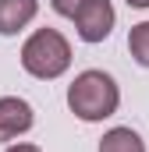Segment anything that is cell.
<instances>
[{
    "label": "cell",
    "instance_id": "obj_1",
    "mask_svg": "<svg viewBox=\"0 0 149 152\" xmlns=\"http://www.w3.org/2000/svg\"><path fill=\"white\" fill-rule=\"evenodd\" d=\"M68 106L78 120L96 124L117 113L121 106V88L107 71H82L68 88Z\"/></svg>",
    "mask_w": 149,
    "mask_h": 152
},
{
    "label": "cell",
    "instance_id": "obj_2",
    "mask_svg": "<svg viewBox=\"0 0 149 152\" xmlns=\"http://www.w3.org/2000/svg\"><path fill=\"white\" fill-rule=\"evenodd\" d=\"M21 67L29 71L32 78H60L68 67H71V46L68 39L60 36L57 28H39L25 39L21 46Z\"/></svg>",
    "mask_w": 149,
    "mask_h": 152
},
{
    "label": "cell",
    "instance_id": "obj_3",
    "mask_svg": "<svg viewBox=\"0 0 149 152\" xmlns=\"http://www.w3.org/2000/svg\"><path fill=\"white\" fill-rule=\"evenodd\" d=\"M114 21V4L110 0H85L78 11H74V25H78V39L82 42H103L110 36Z\"/></svg>",
    "mask_w": 149,
    "mask_h": 152
},
{
    "label": "cell",
    "instance_id": "obj_4",
    "mask_svg": "<svg viewBox=\"0 0 149 152\" xmlns=\"http://www.w3.org/2000/svg\"><path fill=\"white\" fill-rule=\"evenodd\" d=\"M29 127H32V106L18 96H4L0 99V142H14Z\"/></svg>",
    "mask_w": 149,
    "mask_h": 152
},
{
    "label": "cell",
    "instance_id": "obj_5",
    "mask_svg": "<svg viewBox=\"0 0 149 152\" xmlns=\"http://www.w3.org/2000/svg\"><path fill=\"white\" fill-rule=\"evenodd\" d=\"M39 14V0H0V36H18Z\"/></svg>",
    "mask_w": 149,
    "mask_h": 152
},
{
    "label": "cell",
    "instance_id": "obj_6",
    "mask_svg": "<svg viewBox=\"0 0 149 152\" xmlns=\"http://www.w3.org/2000/svg\"><path fill=\"white\" fill-rule=\"evenodd\" d=\"M100 152H146V142L131 127H110L100 138Z\"/></svg>",
    "mask_w": 149,
    "mask_h": 152
},
{
    "label": "cell",
    "instance_id": "obj_7",
    "mask_svg": "<svg viewBox=\"0 0 149 152\" xmlns=\"http://www.w3.org/2000/svg\"><path fill=\"white\" fill-rule=\"evenodd\" d=\"M128 50H131L135 64L149 67V21H139V25H131V32H128Z\"/></svg>",
    "mask_w": 149,
    "mask_h": 152
},
{
    "label": "cell",
    "instance_id": "obj_8",
    "mask_svg": "<svg viewBox=\"0 0 149 152\" xmlns=\"http://www.w3.org/2000/svg\"><path fill=\"white\" fill-rule=\"evenodd\" d=\"M50 4H53V11H57V14H64V18H74V11H78L85 0H50Z\"/></svg>",
    "mask_w": 149,
    "mask_h": 152
},
{
    "label": "cell",
    "instance_id": "obj_9",
    "mask_svg": "<svg viewBox=\"0 0 149 152\" xmlns=\"http://www.w3.org/2000/svg\"><path fill=\"white\" fill-rule=\"evenodd\" d=\"M7 152H43V149H39V145H11Z\"/></svg>",
    "mask_w": 149,
    "mask_h": 152
},
{
    "label": "cell",
    "instance_id": "obj_10",
    "mask_svg": "<svg viewBox=\"0 0 149 152\" xmlns=\"http://www.w3.org/2000/svg\"><path fill=\"white\" fill-rule=\"evenodd\" d=\"M128 7H149V0H128Z\"/></svg>",
    "mask_w": 149,
    "mask_h": 152
}]
</instances>
